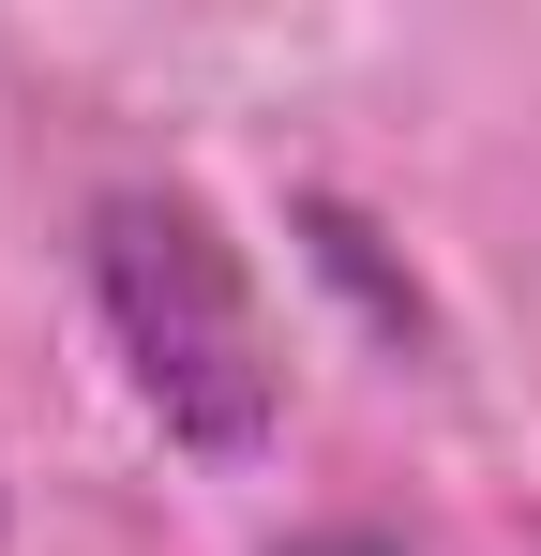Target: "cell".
I'll return each instance as SVG.
<instances>
[{
  "instance_id": "2",
  "label": "cell",
  "mask_w": 541,
  "mask_h": 556,
  "mask_svg": "<svg viewBox=\"0 0 541 556\" xmlns=\"http://www.w3.org/2000/svg\"><path fill=\"white\" fill-rule=\"evenodd\" d=\"M301 556H406V542H361V527H331V542H301Z\"/></svg>"
},
{
  "instance_id": "1",
  "label": "cell",
  "mask_w": 541,
  "mask_h": 556,
  "mask_svg": "<svg viewBox=\"0 0 541 556\" xmlns=\"http://www.w3.org/2000/svg\"><path fill=\"white\" fill-rule=\"evenodd\" d=\"M90 316H105L136 406L166 421L180 452H211V466L270 452L286 362H270L256 256L226 241L211 195H180V181H105L90 195Z\"/></svg>"
}]
</instances>
